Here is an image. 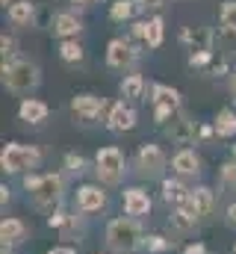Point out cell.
<instances>
[{"mask_svg":"<svg viewBox=\"0 0 236 254\" xmlns=\"http://www.w3.org/2000/svg\"><path fill=\"white\" fill-rule=\"evenodd\" d=\"M24 187L30 192V198H33V204L39 207V210H51L54 204H57L59 198H62V178L59 175H27L24 178Z\"/></svg>","mask_w":236,"mask_h":254,"instance_id":"obj_1","label":"cell"},{"mask_svg":"<svg viewBox=\"0 0 236 254\" xmlns=\"http://www.w3.org/2000/svg\"><path fill=\"white\" fill-rule=\"evenodd\" d=\"M39 68L27 60H9L3 63V86L15 95H30L39 86Z\"/></svg>","mask_w":236,"mask_h":254,"instance_id":"obj_2","label":"cell"},{"mask_svg":"<svg viewBox=\"0 0 236 254\" xmlns=\"http://www.w3.org/2000/svg\"><path fill=\"white\" fill-rule=\"evenodd\" d=\"M107 243L116 252H130L142 243V225L136 219H113L107 225Z\"/></svg>","mask_w":236,"mask_h":254,"instance_id":"obj_3","label":"cell"},{"mask_svg":"<svg viewBox=\"0 0 236 254\" xmlns=\"http://www.w3.org/2000/svg\"><path fill=\"white\" fill-rule=\"evenodd\" d=\"M39 160H42L39 148H33V145H18V142L6 145L3 154H0V166H3V172H9V175H21V172H27V169H36Z\"/></svg>","mask_w":236,"mask_h":254,"instance_id":"obj_4","label":"cell"},{"mask_svg":"<svg viewBox=\"0 0 236 254\" xmlns=\"http://www.w3.org/2000/svg\"><path fill=\"white\" fill-rule=\"evenodd\" d=\"M95 166H98V178L104 184H118L124 178V154L118 148H113V145H107V148L98 151Z\"/></svg>","mask_w":236,"mask_h":254,"instance_id":"obj_5","label":"cell"},{"mask_svg":"<svg viewBox=\"0 0 236 254\" xmlns=\"http://www.w3.org/2000/svg\"><path fill=\"white\" fill-rule=\"evenodd\" d=\"M151 101H154V116H157V122L160 125H166L175 113H180V92L172 89V86H163V83H157L154 89H151Z\"/></svg>","mask_w":236,"mask_h":254,"instance_id":"obj_6","label":"cell"},{"mask_svg":"<svg viewBox=\"0 0 236 254\" xmlns=\"http://www.w3.org/2000/svg\"><path fill=\"white\" fill-rule=\"evenodd\" d=\"M136 169L142 178H160L166 169V154L160 145H142L136 154Z\"/></svg>","mask_w":236,"mask_h":254,"instance_id":"obj_7","label":"cell"},{"mask_svg":"<svg viewBox=\"0 0 236 254\" xmlns=\"http://www.w3.org/2000/svg\"><path fill=\"white\" fill-rule=\"evenodd\" d=\"M163 127H166V136H169L175 145H192V142H195V122H192L186 113H175Z\"/></svg>","mask_w":236,"mask_h":254,"instance_id":"obj_8","label":"cell"},{"mask_svg":"<svg viewBox=\"0 0 236 254\" xmlns=\"http://www.w3.org/2000/svg\"><path fill=\"white\" fill-rule=\"evenodd\" d=\"M133 63H136V51H133L130 42H124V39H113V42L107 45V65H110V68H116V71H127V68H133Z\"/></svg>","mask_w":236,"mask_h":254,"instance_id":"obj_9","label":"cell"},{"mask_svg":"<svg viewBox=\"0 0 236 254\" xmlns=\"http://www.w3.org/2000/svg\"><path fill=\"white\" fill-rule=\"evenodd\" d=\"M80 30H83V21H80V15H74V12H57V15L51 18V33L59 36L62 42H65V39H74Z\"/></svg>","mask_w":236,"mask_h":254,"instance_id":"obj_10","label":"cell"},{"mask_svg":"<svg viewBox=\"0 0 236 254\" xmlns=\"http://www.w3.org/2000/svg\"><path fill=\"white\" fill-rule=\"evenodd\" d=\"M107 127H110L113 133H127V130H133V127H136V110H133V107H127L124 101H118L116 107L110 110Z\"/></svg>","mask_w":236,"mask_h":254,"instance_id":"obj_11","label":"cell"},{"mask_svg":"<svg viewBox=\"0 0 236 254\" xmlns=\"http://www.w3.org/2000/svg\"><path fill=\"white\" fill-rule=\"evenodd\" d=\"M192 54H213V33L207 27H186L180 36Z\"/></svg>","mask_w":236,"mask_h":254,"instance_id":"obj_12","label":"cell"},{"mask_svg":"<svg viewBox=\"0 0 236 254\" xmlns=\"http://www.w3.org/2000/svg\"><path fill=\"white\" fill-rule=\"evenodd\" d=\"M104 98H98V95H77L74 101H71V110L83 119V122H95L101 113H104Z\"/></svg>","mask_w":236,"mask_h":254,"instance_id":"obj_13","label":"cell"},{"mask_svg":"<svg viewBox=\"0 0 236 254\" xmlns=\"http://www.w3.org/2000/svg\"><path fill=\"white\" fill-rule=\"evenodd\" d=\"M107 204V195L101 192V187H80L77 190V207L83 213H95Z\"/></svg>","mask_w":236,"mask_h":254,"instance_id":"obj_14","label":"cell"},{"mask_svg":"<svg viewBox=\"0 0 236 254\" xmlns=\"http://www.w3.org/2000/svg\"><path fill=\"white\" fill-rule=\"evenodd\" d=\"M133 33H136L139 39H145L148 48H160V45H163V18L157 15V18H151V21H145V24H136Z\"/></svg>","mask_w":236,"mask_h":254,"instance_id":"obj_15","label":"cell"},{"mask_svg":"<svg viewBox=\"0 0 236 254\" xmlns=\"http://www.w3.org/2000/svg\"><path fill=\"white\" fill-rule=\"evenodd\" d=\"M18 116H21V122L39 125V122H45V119H48V104H45V101H39V98H24V101H21V107H18Z\"/></svg>","mask_w":236,"mask_h":254,"instance_id":"obj_16","label":"cell"},{"mask_svg":"<svg viewBox=\"0 0 236 254\" xmlns=\"http://www.w3.org/2000/svg\"><path fill=\"white\" fill-rule=\"evenodd\" d=\"M0 237H3V252H6L9 246H18V243L27 240V225H24L21 219H3Z\"/></svg>","mask_w":236,"mask_h":254,"instance_id":"obj_17","label":"cell"},{"mask_svg":"<svg viewBox=\"0 0 236 254\" xmlns=\"http://www.w3.org/2000/svg\"><path fill=\"white\" fill-rule=\"evenodd\" d=\"M172 169H175L177 175H198V172H201V160H198L195 151L180 148L175 154V160H172Z\"/></svg>","mask_w":236,"mask_h":254,"instance_id":"obj_18","label":"cell"},{"mask_svg":"<svg viewBox=\"0 0 236 254\" xmlns=\"http://www.w3.org/2000/svg\"><path fill=\"white\" fill-rule=\"evenodd\" d=\"M189 204L195 207L198 219H204V216L213 213V207H216V195H213V190H207V187H198V190L189 192Z\"/></svg>","mask_w":236,"mask_h":254,"instance_id":"obj_19","label":"cell"},{"mask_svg":"<svg viewBox=\"0 0 236 254\" xmlns=\"http://www.w3.org/2000/svg\"><path fill=\"white\" fill-rule=\"evenodd\" d=\"M124 210H127V216H145V213L151 210V198H148V192L127 190L124 192Z\"/></svg>","mask_w":236,"mask_h":254,"instance_id":"obj_20","label":"cell"},{"mask_svg":"<svg viewBox=\"0 0 236 254\" xmlns=\"http://www.w3.org/2000/svg\"><path fill=\"white\" fill-rule=\"evenodd\" d=\"M9 21H12L15 27H33V24H36V6L27 3V0L12 3V6H9Z\"/></svg>","mask_w":236,"mask_h":254,"instance_id":"obj_21","label":"cell"},{"mask_svg":"<svg viewBox=\"0 0 236 254\" xmlns=\"http://www.w3.org/2000/svg\"><path fill=\"white\" fill-rule=\"evenodd\" d=\"M213 127H216L219 136H236V113L234 110H219Z\"/></svg>","mask_w":236,"mask_h":254,"instance_id":"obj_22","label":"cell"},{"mask_svg":"<svg viewBox=\"0 0 236 254\" xmlns=\"http://www.w3.org/2000/svg\"><path fill=\"white\" fill-rule=\"evenodd\" d=\"M189 192L192 190H186L180 181H166V184H163V198H166L169 204H183V201L189 198Z\"/></svg>","mask_w":236,"mask_h":254,"instance_id":"obj_23","label":"cell"},{"mask_svg":"<svg viewBox=\"0 0 236 254\" xmlns=\"http://www.w3.org/2000/svg\"><path fill=\"white\" fill-rule=\"evenodd\" d=\"M142 92H145V77L142 74H127L121 80V95L124 98H142Z\"/></svg>","mask_w":236,"mask_h":254,"instance_id":"obj_24","label":"cell"},{"mask_svg":"<svg viewBox=\"0 0 236 254\" xmlns=\"http://www.w3.org/2000/svg\"><path fill=\"white\" fill-rule=\"evenodd\" d=\"M136 0H116L113 6H110V18L113 21H130L133 15H136Z\"/></svg>","mask_w":236,"mask_h":254,"instance_id":"obj_25","label":"cell"},{"mask_svg":"<svg viewBox=\"0 0 236 254\" xmlns=\"http://www.w3.org/2000/svg\"><path fill=\"white\" fill-rule=\"evenodd\" d=\"M59 57H62L65 63H83V45H80L77 39H65V42L59 45Z\"/></svg>","mask_w":236,"mask_h":254,"instance_id":"obj_26","label":"cell"},{"mask_svg":"<svg viewBox=\"0 0 236 254\" xmlns=\"http://www.w3.org/2000/svg\"><path fill=\"white\" fill-rule=\"evenodd\" d=\"M219 21H222V30H225V33H236V0L222 3V9H219Z\"/></svg>","mask_w":236,"mask_h":254,"instance_id":"obj_27","label":"cell"},{"mask_svg":"<svg viewBox=\"0 0 236 254\" xmlns=\"http://www.w3.org/2000/svg\"><path fill=\"white\" fill-rule=\"evenodd\" d=\"M65 166H68L71 175H83V172H86V160H83L80 154H68V157H65Z\"/></svg>","mask_w":236,"mask_h":254,"instance_id":"obj_28","label":"cell"},{"mask_svg":"<svg viewBox=\"0 0 236 254\" xmlns=\"http://www.w3.org/2000/svg\"><path fill=\"white\" fill-rule=\"evenodd\" d=\"M222 184H225L228 190H236V163L222 166Z\"/></svg>","mask_w":236,"mask_h":254,"instance_id":"obj_29","label":"cell"},{"mask_svg":"<svg viewBox=\"0 0 236 254\" xmlns=\"http://www.w3.org/2000/svg\"><path fill=\"white\" fill-rule=\"evenodd\" d=\"M0 48H3V57H15L18 54V42L12 36H6V33L0 36Z\"/></svg>","mask_w":236,"mask_h":254,"instance_id":"obj_30","label":"cell"},{"mask_svg":"<svg viewBox=\"0 0 236 254\" xmlns=\"http://www.w3.org/2000/svg\"><path fill=\"white\" fill-rule=\"evenodd\" d=\"M148 249H151V252H169V249H172V243H169V240H163V237H148Z\"/></svg>","mask_w":236,"mask_h":254,"instance_id":"obj_31","label":"cell"},{"mask_svg":"<svg viewBox=\"0 0 236 254\" xmlns=\"http://www.w3.org/2000/svg\"><path fill=\"white\" fill-rule=\"evenodd\" d=\"M163 3H166V0H136V6H139L142 12H157V9H163Z\"/></svg>","mask_w":236,"mask_h":254,"instance_id":"obj_32","label":"cell"},{"mask_svg":"<svg viewBox=\"0 0 236 254\" xmlns=\"http://www.w3.org/2000/svg\"><path fill=\"white\" fill-rule=\"evenodd\" d=\"M183 254H207V249H204L201 243H195V246H189V249H186Z\"/></svg>","mask_w":236,"mask_h":254,"instance_id":"obj_33","label":"cell"},{"mask_svg":"<svg viewBox=\"0 0 236 254\" xmlns=\"http://www.w3.org/2000/svg\"><path fill=\"white\" fill-rule=\"evenodd\" d=\"M228 225H231V228H236V204H231V207H228Z\"/></svg>","mask_w":236,"mask_h":254,"instance_id":"obj_34","label":"cell"},{"mask_svg":"<svg viewBox=\"0 0 236 254\" xmlns=\"http://www.w3.org/2000/svg\"><path fill=\"white\" fill-rule=\"evenodd\" d=\"M48 254H77L74 249H68V246H57V249H51Z\"/></svg>","mask_w":236,"mask_h":254,"instance_id":"obj_35","label":"cell"},{"mask_svg":"<svg viewBox=\"0 0 236 254\" xmlns=\"http://www.w3.org/2000/svg\"><path fill=\"white\" fill-rule=\"evenodd\" d=\"M228 89H231V95H234V101H236V74L231 77V86H228Z\"/></svg>","mask_w":236,"mask_h":254,"instance_id":"obj_36","label":"cell"},{"mask_svg":"<svg viewBox=\"0 0 236 254\" xmlns=\"http://www.w3.org/2000/svg\"><path fill=\"white\" fill-rule=\"evenodd\" d=\"M71 3H77V6H89V3H95V0H71Z\"/></svg>","mask_w":236,"mask_h":254,"instance_id":"obj_37","label":"cell"},{"mask_svg":"<svg viewBox=\"0 0 236 254\" xmlns=\"http://www.w3.org/2000/svg\"><path fill=\"white\" fill-rule=\"evenodd\" d=\"M0 3H3V6H6V3H9V6H12V3H18V0H0Z\"/></svg>","mask_w":236,"mask_h":254,"instance_id":"obj_38","label":"cell"},{"mask_svg":"<svg viewBox=\"0 0 236 254\" xmlns=\"http://www.w3.org/2000/svg\"><path fill=\"white\" fill-rule=\"evenodd\" d=\"M234 157H236V145H234Z\"/></svg>","mask_w":236,"mask_h":254,"instance_id":"obj_39","label":"cell"},{"mask_svg":"<svg viewBox=\"0 0 236 254\" xmlns=\"http://www.w3.org/2000/svg\"><path fill=\"white\" fill-rule=\"evenodd\" d=\"M234 254H236V246H234Z\"/></svg>","mask_w":236,"mask_h":254,"instance_id":"obj_40","label":"cell"}]
</instances>
